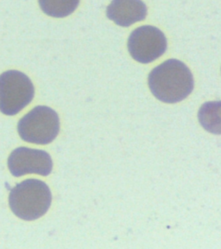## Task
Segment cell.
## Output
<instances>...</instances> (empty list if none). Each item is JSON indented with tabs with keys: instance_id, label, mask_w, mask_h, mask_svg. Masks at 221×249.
I'll return each mask as SVG.
<instances>
[{
	"instance_id": "obj_1",
	"label": "cell",
	"mask_w": 221,
	"mask_h": 249,
	"mask_svg": "<svg viewBox=\"0 0 221 249\" xmlns=\"http://www.w3.org/2000/svg\"><path fill=\"white\" fill-rule=\"evenodd\" d=\"M152 93L159 101L176 103L187 97L194 89V77L183 63L170 59L152 70L148 78Z\"/></svg>"
},
{
	"instance_id": "obj_2",
	"label": "cell",
	"mask_w": 221,
	"mask_h": 249,
	"mask_svg": "<svg viewBox=\"0 0 221 249\" xmlns=\"http://www.w3.org/2000/svg\"><path fill=\"white\" fill-rule=\"evenodd\" d=\"M52 195L46 183L37 179H28L11 190L9 204L17 217L34 221L42 217L50 209Z\"/></svg>"
},
{
	"instance_id": "obj_3",
	"label": "cell",
	"mask_w": 221,
	"mask_h": 249,
	"mask_svg": "<svg viewBox=\"0 0 221 249\" xmlns=\"http://www.w3.org/2000/svg\"><path fill=\"white\" fill-rule=\"evenodd\" d=\"M17 132L28 143L50 144L60 132L58 114L49 107L38 106L20 120Z\"/></svg>"
},
{
	"instance_id": "obj_4",
	"label": "cell",
	"mask_w": 221,
	"mask_h": 249,
	"mask_svg": "<svg viewBox=\"0 0 221 249\" xmlns=\"http://www.w3.org/2000/svg\"><path fill=\"white\" fill-rule=\"evenodd\" d=\"M34 86L22 72L9 70L0 75V111L15 115L27 107L34 98Z\"/></svg>"
},
{
	"instance_id": "obj_5",
	"label": "cell",
	"mask_w": 221,
	"mask_h": 249,
	"mask_svg": "<svg viewBox=\"0 0 221 249\" xmlns=\"http://www.w3.org/2000/svg\"><path fill=\"white\" fill-rule=\"evenodd\" d=\"M167 39L159 29L142 26L133 31L128 40V50L132 58L149 63L159 58L167 50Z\"/></svg>"
},
{
	"instance_id": "obj_6",
	"label": "cell",
	"mask_w": 221,
	"mask_h": 249,
	"mask_svg": "<svg viewBox=\"0 0 221 249\" xmlns=\"http://www.w3.org/2000/svg\"><path fill=\"white\" fill-rule=\"evenodd\" d=\"M8 167L17 178L27 174L49 176L53 170L51 155L43 150L19 147L15 149L8 159Z\"/></svg>"
},
{
	"instance_id": "obj_7",
	"label": "cell",
	"mask_w": 221,
	"mask_h": 249,
	"mask_svg": "<svg viewBox=\"0 0 221 249\" xmlns=\"http://www.w3.org/2000/svg\"><path fill=\"white\" fill-rule=\"evenodd\" d=\"M106 15L118 25L128 27L146 18L147 7L142 0H113Z\"/></svg>"
},
{
	"instance_id": "obj_8",
	"label": "cell",
	"mask_w": 221,
	"mask_h": 249,
	"mask_svg": "<svg viewBox=\"0 0 221 249\" xmlns=\"http://www.w3.org/2000/svg\"><path fill=\"white\" fill-rule=\"evenodd\" d=\"M199 121L204 129L221 134V101L206 102L199 110Z\"/></svg>"
},
{
	"instance_id": "obj_9",
	"label": "cell",
	"mask_w": 221,
	"mask_h": 249,
	"mask_svg": "<svg viewBox=\"0 0 221 249\" xmlns=\"http://www.w3.org/2000/svg\"><path fill=\"white\" fill-rule=\"evenodd\" d=\"M41 9L47 15L65 18L72 14L79 5L80 0H38Z\"/></svg>"
}]
</instances>
